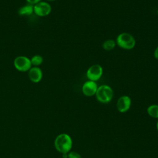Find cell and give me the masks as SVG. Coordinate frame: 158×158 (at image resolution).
<instances>
[{
	"instance_id": "cell-16",
	"label": "cell",
	"mask_w": 158,
	"mask_h": 158,
	"mask_svg": "<svg viewBox=\"0 0 158 158\" xmlns=\"http://www.w3.org/2000/svg\"><path fill=\"white\" fill-rule=\"evenodd\" d=\"M154 57L156 59L158 60V46L156 47L154 51Z\"/></svg>"
},
{
	"instance_id": "cell-10",
	"label": "cell",
	"mask_w": 158,
	"mask_h": 158,
	"mask_svg": "<svg viewBox=\"0 0 158 158\" xmlns=\"http://www.w3.org/2000/svg\"><path fill=\"white\" fill-rule=\"evenodd\" d=\"M33 13V5L28 4L20 7L18 10V14L20 16H28Z\"/></svg>"
},
{
	"instance_id": "cell-3",
	"label": "cell",
	"mask_w": 158,
	"mask_h": 158,
	"mask_svg": "<svg viewBox=\"0 0 158 158\" xmlns=\"http://www.w3.org/2000/svg\"><path fill=\"white\" fill-rule=\"evenodd\" d=\"M95 96L99 102L106 104L112 99L114 92L112 88L109 85H102L98 86Z\"/></svg>"
},
{
	"instance_id": "cell-15",
	"label": "cell",
	"mask_w": 158,
	"mask_h": 158,
	"mask_svg": "<svg viewBox=\"0 0 158 158\" xmlns=\"http://www.w3.org/2000/svg\"><path fill=\"white\" fill-rule=\"evenodd\" d=\"M26 1L27 2H28L29 4H31V5H35L36 3L39 2L41 1V0H26Z\"/></svg>"
},
{
	"instance_id": "cell-14",
	"label": "cell",
	"mask_w": 158,
	"mask_h": 158,
	"mask_svg": "<svg viewBox=\"0 0 158 158\" xmlns=\"http://www.w3.org/2000/svg\"><path fill=\"white\" fill-rule=\"evenodd\" d=\"M67 158H82L81 156L77 152L70 151L68 153Z\"/></svg>"
},
{
	"instance_id": "cell-2",
	"label": "cell",
	"mask_w": 158,
	"mask_h": 158,
	"mask_svg": "<svg viewBox=\"0 0 158 158\" xmlns=\"http://www.w3.org/2000/svg\"><path fill=\"white\" fill-rule=\"evenodd\" d=\"M116 44L120 48L125 50L133 49L136 46V40L130 33L122 32L116 38Z\"/></svg>"
},
{
	"instance_id": "cell-18",
	"label": "cell",
	"mask_w": 158,
	"mask_h": 158,
	"mask_svg": "<svg viewBox=\"0 0 158 158\" xmlns=\"http://www.w3.org/2000/svg\"><path fill=\"white\" fill-rule=\"evenodd\" d=\"M48 1H56V0H46Z\"/></svg>"
},
{
	"instance_id": "cell-7",
	"label": "cell",
	"mask_w": 158,
	"mask_h": 158,
	"mask_svg": "<svg viewBox=\"0 0 158 158\" xmlns=\"http://www.w3.org/2000/svg\"><path fill=\"white\" fill-rule=\"evenodd\" d=\"M131 105V99L130 97L127 95H123L118 99L116 107L119 112L125 113L130 109Z\"/></svg>"
},
{
	"instance_id": "cell-4",
	"label": "cell",
	"mask_w": 158,
	"mask_h": 158,
	"mask_svg": "<svg viewBox=\"0 0 158 158\" xmlns=\"http://www.w3.org/2000/svg\"><path fill=\"white\" fill-rule=\"evenodd\" d=\"M14 66L20 72H28L31 67L30 59L24 56H19L15 58Z\"/></svg>"
},
{
	"instance_id": "cell-5",
	"label": "cell",
	"mask_w": 158,
	"mask_h": 158,
	"mask_svg": "<svg viewBox=\"0 0 158 158\" xmlns=\"http://www.w3.org/2000/svg\"><path fill=\"white\" fill-rule=\"evenodd\" d=\"M103 74L102 67L99 64H93L87 70L86 75L89 80L96 81L99 80Z\"/></svg>"
},
{
	"instance_id": "cell-9",
	"label": "cell",
	"mask_w": 158,
	"mask_h": 158,
	"mask_svg": "<svg viewBox=\"0 0 158 158\" xmlns=\"http://www.w3.org/2000/svg\"><path fill=\"white\" fill-rule=\"evenodd\" d=\"M28 75L31 82L37 83H39L43 78V72L38 67H31L28 71Z\"/></svg>"
},
{
	"instance_id": "cell-13",
	"label": "cell",
	"mask_w": 158,
	"mask_h": 158,
	"mask_svg": "<svg viewBox=\"0 0 158 158\" xmlns=\"http://www.w3.org/2000/svg\"><path fill=\"white\" fill-rule=\"evenodd\" d=\"M31 65L34 67H38L42 64L43 62V58L40 55H35L30 59Z\"/></svg>"
},
{
	"instance_id": "cell-6",
	"label": "cell",
	"mask_w": 158,
	"mask_h": 158,
	"mask_svg": "<svg viewBox=\"0 0 158 158\" xmlns=\"http://www.w3.org/2000/svg\"><path fill=\"white\" fill-rule=\"evenodd\" d=\"M52 10L51 6L47 2L40 1L33 5V13L39 17L48 15Z\"/></svg>"
},
{
	"instance_id": "cell-11",
	"label": "cell",
	"mask_w": 158,
	"mask_h": 158,
	"mask_svg": "<svg viewBox=\"0 0 158 158\" xmlns=\"http://www.w3.org/2000/svg\"><path fill=\"white\" fill-rule=\"evenodd\" d=\"M116 42L115 40H105L102 44V48L105 50V51H111L112 49H114L115 48V47L116 46Z\"/></svg>"
},
{
	"instance_id": "cell-1",
	"label": "cell",
	"mask_w": 158,
	"mask_h": 158,
	"mask_svg": "<svg viewBox=\"0 0 158 158\" xmlns=\"http://www.w3.org/2000/svg\"><path fill=\"white\" fill-rule=\"evenodd\" d=\"M72 139L67 133L59 134L54 140L56 149L62 154H68L72 148Z\"/></svg>"
},
{
	"instance_id": "cell-8",
	"label": "cell",
	"mask_w": 158,
	"mask_h": 158,
	"mask_svg": "<svg viewBox=\"0 0 158 158\" xmlns=\"http://www.w3.org/2000/svg\"><path fill=\"white\" fill-rule=\"evenodd\" d=\"M98 88V86L96 81L88 80L83 83L81 88V91L85 96L91 97L96 94Z\"/></svg>"
},
{
	"instance_id": "cell-12",
	"label": "cell",
	"mask_w": 158,
	"mask_h": 158,
	"mask_svg": "<svg viewBox=\"0 0 158 158\" xmlns=\"http://www.w3.org/2000/svg\"><path fill=\"white\" fill-rule=\"evenodd\" d=\"M147 112L150 117L154 118H158V105H150L147 109Z\"/></svg>"
},
{
	"instance_id": "cell-17",
	"label": "cell",
	"mask_w": 158,
	"mask_h": 158,
	"mask_svg": "<svg viewBox=\"0 0 158 158\" xmlns=\"http://www.w3.org/2000/svg\"><path fill=\"white\" fill-rule=\"evenodd\" d=\"M156 127H157V131H158V120H157V124H156Z\"/></svg>"
}]
</instances>
